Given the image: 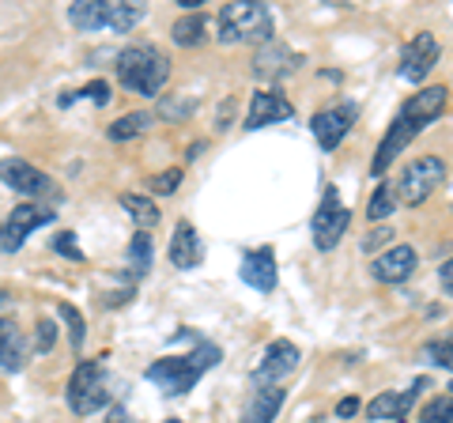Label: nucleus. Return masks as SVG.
Instances as JSON below:
<instances>
[{
	"instance_id": "obj_1",
	"label": "nucleus",
	"mask_w": 453,
	"mask_h": 423,
	"mask_svg": "<svg viewBox=\"0 0 453 423\" xmlns=\"http://www.w3.org/2000/svg\"><path fill=\"white\" fill-rule=\"evenodd\" d=\"M446 98H449V91L442 88V83H438V88H423L419 95L408 98V103L401 106V114L393 118L386 140H381L378 151H374V163H371V174H374V178L386 174L389 166L408 151V144H412V140H416L423 129H427L431 121H438V114L446 110Z\"/></svg>"
},
{
	"instance_id": "obj_2",
	"label": "nucleus",
	"mask_w": 453,
	"mask_h": 423,
	"mask_svg": "<svg viewBox=\"0 0 453 423\" xmlns=\"http://www.w3.org/2000/svg\"><path fill=\"white\" fill-rule=\"evenodd\" d=\"M216 363H219V348L196 336V348L189 351V356L155 359V363L148 366V382L159 386L166 397H181V393H189V389L208 374V366H216Z\"/></svg>"
},
{
	"instance_id": "obj_3",
	"label": "nucleus",
	"mask_w": 453,
	"mask_h": 423,
	"mask_svg": "<svg viewBox=\"0 0 453 423\" xmlns=\"http://www.w3.org/2000/svg\"><path fill=\"white\" fill-rule=\"evenodd\" d=\"M118 80L121 88H129L133 95L144 98H159L166 80H170V61L159 46L151 42H136V46H125L118 53Z\"/></svg>"
},
{
	"instance_id": "obj_4",
	"label": "nucleus",
	"mask_w": 453,
	"mask_h": 423,
	"mask_svg": "<svg viewBox=\"0 0 453 423\" xmlns=\"http://www.w3.org/2000/svg\"><path fill=\"white\" fill-rule=\"evenodd\" d=\"M273 38V12L253 0H238L219 12V42L234 46V42H268Z\"/></svg>"
},
{
	"instance_id": "obj_5",
	"label": "nucleus",
	"mask_w": 453,
	"mask_h": 423,
	"mask_svg": "<svg viewBox=\"0 0 453 423\" xmlns=\"http://www.w3.org/2000/svg\"><path fill=\"white\" fill-rule=\"evenodd\" d=\"M110 389H106V366L103 359H88L80 363L73 378H68V408L76 416H91L98 408H106Z\"/></svg>"
},
{
	"instance_id": "obj_6",
	"label": "nucleus",
	"mask_w": 453,
	"mask_h": 423,
	"mask_svg": "<svg viewBox=\"0 0 453 423\" xmlns=\"http://www.w3.org/2000/svg\"><path fill=\"white\" fill-rule=\"evenodd\" d=\"M442 178H446V163L438 159V155H419V159H412L404 166L401 181H396L401 201L404 204H423L438 186H442Z\"/></svg>"
},
{
	"instance_id": "obj_7",
	"label": "nucleus",
	"mask_w": 453,
	"mask_h": 423,
	"mask_svg": "<svg viewBox=\"0 0 453 423\" xmlns=\"http://www.w3.org/2000/svg\"><path fill=\"white\" fill-rule=\"evenodd\" d=\"M53 219H57V216H53V208H50V204H38V201L12 208V216L0 223V250H4V253L23 250L27 238H31L38 227L53 223Z\"/></svg>"
},
{
	"instance_id": "obj_8",
	"label": "nucleus",
	"mask_w": 453,
	"mask_h": 423,
	"mask_svg": "<svg viewBox=\"0 0 453 423\" xmlns=\"http://www.w3.org/2000/svg\"><path fill=\"white\" fill-rule=\"evenodd\" d=\"M348 219H351V212L340 204L336 186H325L318 216H314V242H318L321 253H329V250L340 246V238H344V231H348Z\"/></svg>"
},
{
	"instance_id": "obj_9",
	"label": "nucleus",
	"mask_w": 453,
	"mask_h": 423,
	"mask_svg": "<svg viewBox=\"0 0 453 423\" xmlns=\"http://www.w3.org/2000/svg\"><path fill=\"white\" fill-rule=\"evenodd\" d=\"M303 359V351L295 348L291 341H273L265 348V356H261V366L253 371V382H257V389L265 386H280L283 378H291V371L299 366Z\"/></svg>"
},
{
	"instance_id": "obj_10",
	"label": "nucleus",
	"mask_w": 453,
	"mask_h": 423,
	"mask_svg": "<svg viewBox=\"0 0 453 423\" xmlns=\"http://www.w3.org/2000/svg\"><path fill=\"white\" fill-rule=\"evenodd\" d=\"M0 181L8 189H16L23 196H46V193H57L53 189V178L42 174L38 166H31L27 159H0Z\"/></svg>"
},
{
	"instance_id": "obj_11",
	"label": "nucleus",
	"mask_w": 453,
	"mask_h": 423,
	"mask_svg": "<svg viewBox=\"0 0 453 423\" xmlns=\"http://www.w3.org/2000/svg\"><path fill=\"white\" fill-rule=\"evenodd\" d=\"M351 125H356V106L336 103L329 110H321V114H314V121H310V133H314V140L325 151H336Z\"/></svg>"
},
{
	"instance_id": "obj_12",
	"label": "nucleus",
	"mask_w": 453,
	"mask_h": 423,
	"mask_svg": "<svg viewBox=\"0 0 453 423\" xmlns=\"http://www.w3.org/2000/svg\"><path fill=\"white\" fill-rule=\"evenodd\" d=\"M419 269V253L416 246H389L386 253H378L371 265V276L378 284H404L408 276Z\"/></svg>"
},
{
	"instance_id": "obj_13",
	"label": "nucleus",
	"mask_w": 453,
	"mask_h": 423,
	"mask_svg": "<svg viewBox=\"0 0 453 423\" xmlns=\"http://www.w3.org/2000/svg\"><path fill=\"white\" fill-rule=\"evenodd\" d=\"M434 65H438V42H434V35H431V31H419V35L404 46V58H401V80H408V83L427 80Z\"/></svg>"
},
{
	"instance_id": "obj_14",
	"label": "nucleus",
	"mask_w": 453,
	"mask_h": 423,
	"mask_svg": "<svg viewBox=\"0 0 453 423\" xmlns=\"http://www.w3.org/2000/svg\"><path fill=\"white\" fill-rule=\"evenodd\" d=\"M238 276L246 280L253 291H273L276 280H280V269H276V253L273 246H257L242 253V265H238Z\"/></svg>"
},
{
	"instance_id": "obj_15",
	"label": "nucleus",
	"mask_w": 453,
	"mask_h": 423,
	"mask_svg": "<svg viewBox=\"0 0 453 423\" xmlns=\"http://www.w3.org/2000/svg\"><path fill=\"white\" fill-rule=\"evenodd\" d=\"M295 106L283 98L280 91H257L250 98V114H246V129H265V125L276 121H291Z\"/></svg>"
},
{
	"instance_id": "obj_16",
	"label": "nucleus",
	"mask_w": 453,
	"mask_h": 423,
	"mask_svg": "<svg viewBox=\"0 0 453 423\" xmlns=\"http://www.w3.org/2000/svg\"><path fill=\"white\" fill-rule=\"evenodd\" d=\"M423 389H427V378H416L408 393H393V389L389 393H378V397L366 404V416H371V419H401V416L412 412L416 393H423Z\"/></svg>"
},
{
	"instance_id": "obj_17",
	"label": "nucleus",
	"mask_w": 453,
	"mask_h": 423,
	"mask_svg": "<svg viewBox=\"0 0 453 423\" xmlns=\"http://www.w3.org/2000/svg\"><path fill=\"white\" fill-rule=\"evenodd\" d=\"M170 261L178 265V269H196V265L204 261V246H201V235L193 231V223L181 219L174 235H170Z\"/></svg>"
},
{
	"instance_id": "obj_18",
	"label": "nucleus",
	"mask_w": 453,
	"mask_h": 423,
	"mask_svg": "<svg viewBox=\"0 0 453 423\" xmlns=\"http://www.w3.org/2000/svg\"><path fill=\"white\" fill-rule=\"evenodd\" d=\"M303 65V53H295V50H288V46H268L253 58V73H257L261 80H280V76H288V73H295V68Z\"/></svg>"
},
{
	"instance_id": "obj_19",
	"label": "nucleus",
	"mask_w": 453,
	"mask_h": 423,
	"mask_svg": "<svg viewBox=\"0 0 453 423\" xmlns=\"http://www.w3.org/2000/svg\"><path fill=\"white\" fill-rule=\"evenodd\" d=\"M27 359V341L12 318H0V371H19Z\"/></svg>"
},
{
	"instance_id": "obj_20",
	"label": "nucleus",
	"mask_w": 453,
	"mask_h": 423,
	"mask_svg": "<svg viewBox=\"0 0 453 423\" xmlns=\"http://www.w3.org/2000/svg\"><path fill=\"white\" fill-rule=\"evenodd\" d=\"M283 408V389L280 386H265L250 397L246 412H242V423H273Z\"/></svg>"
},
{
	"instance_id": "obj_21",
	"label": "nucleus",
	"mask_w": 453,
	"mask_h": 423,
	"mask_svg": "<svg viewBox=\"0 0 453 423\" xmlns=\"http://www.w3.org/2000/svg\"><path fill=\"white\" fill-rule=\"evenodd\" d=\"M121 208L129 212V219L140 231H151L155 223H159V208H155V201L144 193H121Z\"/></svg>"
},
{
	"instance_id": "obj_22",
	"label": "nucleus",
	"mask_w": 453,
	"mask_h": 423,
	"mask_svg": "<svg viewBox=\"0 0 453 423\" xmlns=\"http://www.w3.org/2000/svg\"><path fill=\"white\" fill-rule=\"evenodd\" d=\"M106 0H80V4L68 8V19H73L76 31H98L106 27Z\"/></svg>"
},
{
	"instance_id": "obj_23",
	"label": "nucleus",
	"mask_w": 453,
	"mask_h": 423,
	"mask_svg": "<svg viewBox=\"0 0 453 423\" xmlns=\"http://www.w3.org/2000/svg\"><path fill=\"white\" fill-rule=\"evenodd\" d=\"M170 38H174V46H201L204 42V16L201 12H186V16L170 27Z\"/></svg>"
},
{
	"instance_id": "obj_24",
	"label": "nucleus",
	"mask_w": 453,
	"mask_h": 423,
	"mask_svg": "<svg viewBox=\"0 0 453 423\" xmlns=\"http://www.w3.org/2000/svg\"><path fill=\"white\" fill-rule=\"evenodd\" d=\"M144 16H148L144 4H110L106 8V27L110 31H118V35H129Z\"/></svg>"
},
{
	"instance_id": "obj_25",
	"label": "nucleus",
	"mask_w": 453,
	"mask_h": 423,
	"mask_svg": "<svg viewBox=\"0 0 453 423\" xmlns=\"http://www.w3.org/2000/svg\"><path fill=\"white\" fill-rule=\"evenodd\" d=\"M151 125V114H144V110H133V114H121L118 121L110 125V140H129V136H140Z\"/></svg>"
},
{
	"instance_id": "obj_26",
	"label": "nucleus",
	"mask_w": 453,
	"mask_h": 423,
	"mask_svg": "<svg viewBox=\"0 0 453 423\" xmlns=\"http://www.w3.org/2000/svg\"><path fill=\"white\" fill-rule=\"evenodd\" d=\"M57 314H61V321L68 326V344L80 351L83 341H88V321H83V314H80L73 303H57Z\"/></svg>"
},
{
	"instance_id": "obj_27",
	"label": "nucleus",
	"mask_w": 453,
	"mask_h": 423,
	"mask_svg": "<svg viewBox=\"0 0 453 423\" xmlns=\"http://www.w3.org/2000/svg\"><path fill=\"white\" fill-rule=\"evenodd\" d=\"M393 212H396V189L386 186V181H378V189L371 193V204H366V216L378 223V219L393 216Z\"/></svg>"
},
{
	"instance_id": "obj_28",
	"label": "nucleus",
	"mask_w": 453,
	"mask_h": 423,
	"mask_svg": "<svg viewBox=\"0 0 453 423\" xmlns=\"http://www.w3.org/2000/svg\"><path fill=\"white\" fill-rule=\"evenodd\" d=\"M129 261L136 265V280L148 273V265H151V238H148V231H136V235H133V242H129Z\"/></svg>"
},
{
	"instance_id": "obj_29",
	"label": "nucleus",
	"mask_w": 453,
	"mask_h": 423,
	"mask_svg": "<svg viewBox=\"0 0 453 423\" xmlns=\"http://www.w3.org/2000/svg\"><path fill=\"white\" fill-rule=\"evenodd\" d=\"M419 423H453V397H431L423 404Z\"/></svg>"
},
{
	"instance_id": "obj_30",
	"label": "nucleus",
	"mask_w": 453,
	"mask_h": 423,
	"mask_svg": "<svg viewBox=\"0 0 453 423\" xmlns=\"http://www.w3.org/2000/svg\"><path fill=\"white\" fill-rule=\"evenodd\" d=\"M73 98H91L95 106H106V103H110V83H106V80H91L88 88H80V91H73V95H61V106H68Z\"/></svg>"
},
{
	"instance_id": "obj_31",
	"label": "nucleus",
	"mask_w": 453,
	"mask_h": 423,
	"mask_svg": "<svg viewBox=\"0 0 453 423\" xmlns=\"http://www.w3.org/2000/svg\"><path fill=\"white\" fill-rule=\"evenodd\" d=\"M423 356H427L434 366H442V371H453V336H442V341H431L423 348Z\"/></svg>"
},
{
	"instance_id": "obj_32",
	"label": "nucleus",
	"mask_w": 453,
	"mask_h": 423,
	"mask_svg": "<svg viewBox=\"0 0 453 423\" xmlns=\"http://www.w3.org/2000/svg\"><path fill=\"white\" fill-rule=\"evenodd\" d=\"M53 250L61 253V258H68V261H83L80 238H76L73 231H57V235H53Z\"/></svg>"
},
{
	"instance_id": "obj_33",
	"label": "nucleus",
	"mask_w": 453,
	"mask_h": 423,
	"mask_svg": "<svg viewBox=\"0 0 453 423\" xmlns=\"http://www.w3.org/2000/svg\"><path fill=\"white\" fill-rule=\"evenodd\" d=\"M148 186L155 189V193H178V186H181V171H178V166H170V171H163V174H155L151 181H148Z\"/></svg>"
},
{
	"instance_id": "obj_34",
	"label": "nucleus",
	"mask_w": 453,
	"mask_h": 423,
	"mask_svg": "<svg viewBox=\"0 0 453 423\" xmlns=\"http://www.w3.org/2000/svg\"><path fill=\"white\" fill-rule=\"evenodd\" d=\"M35 336H38V341H35V348H38V351H53V341H57V326H53L50 318H38Z\"/></svg>"
},
{
	"instance_id": "obj_35",
	"label": "nucleus",
	"mask_w": 453,
	"mask_h": 423,
	"mask_svg": "<svg viewBox=\"0 0 453 423\" xmlns=\"http://www.w3.org/2000/svg\"><path fill=\"white\" fill-rule=\"evenodd\" d=\"M389 238H393V231L386 227V223H381V227H371V231L363 235V250H366V253H374L378 246H386Z\"/></svg>"
},
{
	"instance_id": "obj_36",
	"label": "nucleus",
	"mask_w": 453,
	"mask_h": 423,
	"mask_svg": "<svg viewBox=\"0 0 453 423\" xmlns=\"http://www.w3.org/2000/svg\"><path fill=\"white\" fill-rule=\"evenodd\" d=\"M189 110H193V98H181V103H170V98H163L159 114H163V118H186Z\"/></svg>"
},
{
	"instance_id": "obj_37",
	"label": "nucleus",
	"mask_w": 453,
	"mask_h": 423,
	"mask_svg": "<svg viewBox=\"0 0 453 423\" xmlns=\"http://www.w3.org/2000/svg\"><path fill=\"white\" fill-rule=\"evenodd\" d=\"M106 423H140V419H133V416H129V408H125V404H113L110 412H106Z\"/></svg>"
},
{
	"instance_id": "obj_38",
	"label": "nucleus",
	"mask_w": 453,
	"mask_h": 423,
	"mask_svg": "<svg viewBox=\"0 0 453 423\" xmlns=\"http://www.w3.org/2000/svg\"><path fill=\"white\" fill-rule=\"evenodd\" d=\"M356 412H359V401H356V397H344V401L336 404V416H340V419H351Z\"/></svg>"
},
{
	"instance_id": "obj_39",
	"label": "nucleus",
	"mask_w": 453,
	"mask_h": 423,
	"mask_svg": "<svg viewBox=\"0 0 453 423\" xmlns=\"http://www.w3.org/2000/svg\"><path fill=\"white\" fill-rule=\"evenodd\" d=\"M438 276H442V284H446V288H453V258L442 265V269H438Z\"/></svg>"
},
{
	"instance_id": "obj_40",
	"label": "nucleus",
	"mask_w": 453,
	"mask_h": 423,
	"mask_svg": "<svg viewBox=\"0 0 453 423\" xmlns=\"http://www.w3.org/2000/svg\"><path fill=\"white\" fill-rule=\"evenodd\" d=\"M166 423H181V419H166Z\"/></svg>"
},
{
	"instance_id": "obj_41",
	"label": "nucleus",
	"mask_w": 453,
	"mask_h": 423,
	"mask_svg": "<svg viewBox=\"0 0 453 423\" xmlns=\"http://www.w3.org/2000/svg\"><path fill=\"white\" fill-rule=\"evenodd\" d=\"M449 393H453V382H449Z\"/></svg>"
},
{
	"instance_id": "obj_42",
	"label": "nucleus",
	"mask_w": 453,
	"mask_h": 423,
	"mask_svg": "<svg viewBox=\"0 0 453 423\" xmlns=\"http://www.w3.org/2000/svg\"><path fill=\"white\" fill-rule=\"evenodd\" d=\"M446 291H449V295H453V288H446Z\"/></svg>"
}]
</instances>
